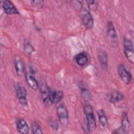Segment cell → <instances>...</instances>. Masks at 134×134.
<instances>
[{
  "label": "cell",
  "instance_id": "6da1fadb",
  "mask_svg": "<svg viewBox=\"0 0 134 134\" xmlns=\"http://www.w3.org/2000/svg\"><path fill=\"white\" fill-rule=\"evenodd\" d=\"M84 111L87 121V126L89 132H93L95 130L96 124L95 115L92 106L86 104L84 107Z\"/></svg>",
  "mask_w": 134,
  "mask_h": 134
},
{
  "label": "cell",
  "instance_id": "8992f818",
  "mask_svg": "<svg viewBox=\"0 0 134 134\" xmlns=\"http://www.w3.org/2000/svg\"><path fill=\"white\" fill-rule=\"evenodd\" d=\"M81 17L82 23L86 29H90L93 27V18L89 10L85 8H82L81 9Z\"/></svg>",
  "mask_w": 134,
  "mask_h": 134
},
{
  "label": "cell",
  "instance_id": "8fae6325",
  "mask_svg": "<svg viewBox=\"0 0 134 134\" xmlns=\"http://www.w3.org/2000/svg\"><path fill=\"white\" fill-rule=\"evenodd\" d=\"M120 128L122 133H128L130 131V122L127 113L126 111H124L121 115Z\"/></svg>",
  "mask_w": 134,
  "mask_h": 134
},
{
  "label": "cell",
  "instance_id": "3957f363",
  "mask_svg": "<svg viewBox=\"0 0 134 134\" xmlns=\"http://www.w3.org/2000/svg\"><path fill=\"white\" fill-rule=\"evenodd\" d=\"M15 90L19 103L23 106H28L27 91L25 87L21 84L17 83L15 85Z\"/></svg>",
  "mask_w": 134,
  "mask_h": 134
},
{
  "label": "cell",
  "instance_id": "2e32d148",
  "mask_svg": "<svg viewBox=\"0 0 134 134\" xmlns=\"http://www.w3.org/2000/svg\"><path fill=\"white\" fill-rule=\"evenodd\" d=\"M124 98V95L119 91H113L110 94L109 100L113 104H116L122 101Z\"/></svg>",
  "mask_w": 134,
  "mask_h": 134
},
{
  "label": "cell",
  "instance_id": "277c9868",
  "mask_svg": "<svg viewBox=\"0 0 134 134\" xmlns=\"http://www.w3.org/2000/svg\"><path fill=\"white\" fill-rule=\"evenodd\" d=\"M124 51L127 60L131 63L134 62V49L132 41L127 38L124 40Z\"/></svg>",
  "mask_w": 134,
  "mask_h": 134
},
{
  "label": "cell",
  "instance_id": "cb8c5ba5",
  "mask_svg": "<svg viewBox=\"0 0 134 134\" xmlns=\"http://www.w3.org/2000/svg\"><path fill=\"white\" fill-rule=\"evenodd\" d=\"M51 127L54 129H55L57 130L58 129V124L57 123L54 121V122L53 121L52 124H51Z\"/></svg>",
  "mask_w": 134,
  "mask_h": 134
},
{
  "label": "cell",
  "instance_id": "7a4b0ae2",
  "mask_svg": "<svg viewBox=\"0 0 134 134\" xmlns=\"http://www.w3.org/2000/svg\"><path fill=\"white\" fill-rule=\"evenodd\" d=\"M107 37L108 43L112 47L118 46V36L113 23L109 21L107 24Z\"/></svg>",
  "mask_w": 134,
  "mask_h": 134
},
{
  "label": "cell",
  "instance_id": "52a82bcc",
  "mask_svg": "<svg viewBox=\"0 0 134 134\" xmlns=\"http://www.w3.org/2000/svg\"><path fill=\"white\" fill-rule=\"evenodd\" d=\"M118 74L123 81L126 84H129L132 81V75L131 73L127 69L125 65L123 64H120L118 67Z\"/></svg>",
  "mask_w": 134,
  "mask_h": 134
},
{
  "label": "cell",
  "instance_id": "4fadbf2b",
  "mask_svg": "<svg viewBox=\"0 0 134 134\" xmlns=\"http://www.w3.org/2000/svg\"><path fill=\"white\" fill-rule=\"evenodd\" d=\"M98 59L102 69L106 71L108 68V57L104 50H99L98 53Z\"/></svg>",
  "mask_w": 134,
  "mask_h": 134
},
{
  "label": "cell",
  "instance_id": "9c48e42d",
  "mask_svg": "<svg viewBox=\"0 0 134 134\" xmlns=\"http://www.w3.org/2000/svg\"><path fill=\"white\" fill-rule=\"evenodd\" d=\"M3 7L5 13L8 15H17L19 14L16 7L9 0L3 1Z\"/></svg>",
  "mask_w": 134,
  "mask_h": 134
},
{
  "label": "cell",
  "instance_id": "603a6c76",
  "mask_svg": "<svg viewBox=\"0 0 134 134\" xmlns=\"http://www.w3.org/2000/svg\"><path fill=\"white\" fill-rule=\"evenodd\" d=\"M32 5L36 8H40L43 5V1H31Z\"/></svg>",
  "mask_w": 134,
  "mask_h": 134
},
{
  "label": "cell",
  "instance_id": "5bb4252c",
  "mask_svg": "<svg viewBox=\"0 0 134 134\" xmlns=\"http://www.w3.org/2000/svg\"><path fill=\"white\" fill-rule=\"evenodd\" d=\"M25 78L28 85L32 90L36 91L39 88L37 81L32 74L28 73H26L25 74Z\"/></svg>",
  "mask_w": 134,
  "mask_h": 134
},
{
  "label": "cell",
  "instance_id": "5b68a950",
  "mask_svg": "<svg viewBox=\"0 0 134 134\" xmlns=\"http://www.w3.org/2000/svg\"><path fill=\"white\" fill-rule=\"evenodd\" d=\"M39 89L44 105L48 107H51L53 105L50 98L52 91L45 83L41 84L39 87Z\"/></svg>",
  "mask_w": 134,
  "mask_h": 134
},
{
  "label": "cell",
  "instance_id": "7402d4cb",
  "mask_svg": "<svg viewBox=\"0 0 134 134\" xmlns=\"http://www.w3.org/2000/svg\"><path fill=\"white\" fill-rule=\"evenodd\" d=\"M87 6L90 10L95 11L97 8V2L95 1H87Z\"/></svg>",
  "mask_w": 134,
  "mask_h": 134
},
{
  "label": "cell",
  "instance_id": "d6986e66",
  "mask_svg": "<svg viewBox=\"0 0 134 134\" xmlns=\"http://www.w3.org/2000/svg\"><path fill=\"white\" fill-rule=\"evenodd\" d=\"M24 52L28 55H30L34 51V49L31 46L29 40L27 39L24 41Z\"/></svg>",
  "mask_w": 134,
  "mask_h": 134
},
{
  "label": "cell",
  "instance_id": "7c38bea8",
  "mask_svg": "<svg viewBox=\"0 0 134 134\" xmlns=\"http://www.w3.org/2000/svg\"><path fill=\"white\" fill-rule=\"evenodd\" d=\"M16 129L22 134H27L29 132V128L26 121L23 118H18L16 121Z\"/></svg>",
  "mask_w": 134,
  "mask_h": 134
},
{
  "label": "cell",
  "instance_id": "44dd1931",
  "mask_svg": "<svg viewBox=\"0 0 134 134\" xmlns=\"http://www.w3.org/2000/svg\"><path fill=\"white\" fill-rule=\"evenodd\" d=\"M31 130L34 134H41L43 133L42 129L40 127L38 124L36 122H34L31 124Z\"/></svg>",
  "mask_w": 134,
  "mask_h": 134
},
{
  "label": "cell",
  "instance_id": "e0dca14e",
  "mask_svg": "<svg viewBox=\"0 0 134 134\" xmlns=\"http://www.w3.org/2000/svg\"><path fill=\"white\" fill-rule=\"evenodd\" d=\"M63 97V93L61 91H52L50 95L51 100L53 104H58Z\"/></svg>",
  "mask_w": 134,
  "mask_h": 134
},
{
  "label": "cell",
  "instance_id": "30bf717a",
  "mask_svg": "<svg viewBox=\"0 0 134 134\" xmlns=\"http://www.w3.org/2000/svg\"><path fill=\"white\" fill-rule=\"evenodd\" d=\"M99 128L102 130H106L108 127V121L104 110L99 109L97 112Z\"/></svg>",
  "mask_w": 134,
  "mask_h": 134
},
{
  "label": "cell",
  "instance_id": "9a60e30c",
  "mask_svg": "<svg viewBox=\"0 0 134 134\" xmlns=\"http://www.w3.org/2000/svg\"><path fill=\"white\" fill-rule=\"evenodd\" d=\"M15 68L16 73L18 75H22L25 71V64L21 59L19 56H16L15 58Z\"/></svg>",
  "mask_w": 134,
  "mask_h": 134
},
{
  "label": "cell",
  "instance_id": "ba28073f",
  "mask_svg": "<svg viewBox=\"0 0 134 134\" xmlns=\"http://www.w3.org/2000/svg\"><path fill=\"white\" fill-rule=\"evenodd\" d=\"M57 113L61 124L62 126H66L69 122V115L64 105H60L57 108Z\"/></svg>",
  "mask_w": 134,
  "mask_h": 134
},
{
  "label": "cell",
  "instance_id": "ffe728a7",
  "mask_svg": "<svg viewBox=\"0 0 134 134\" xmlns=\"http://www.w3.org/2000/svg\"><path fill=\"white\" fill-rule=\"evenodd\" d=\"M80 88L81 90V95L83 99L85 102L89 101L91 98V95L90 91L83 86H81Z\"/></svg>",
  "mask_w": 134,
  "mask_h": 134
},
{
  "label": "cell",
  "instance_id": "ac0fdd59",
  "mask_svg": "<svg viewBox=\"0 0 134 134\" xmlns=\"http://www.w3.org/2000/svg\"><path fill=\"white\" fill-rule=\"evenodd\" d=\"M75 60L79 65L83 66L88 62V57L86 53L81 52L76 54L75 57Z\"/></svg>",
  "mask_w": 134,
  "mask_h": 134
}]
</instances>
